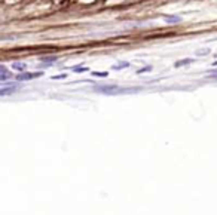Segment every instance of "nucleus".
<instances>
[{
	"label": "nucleus",
	"mask_w": 217,
	"mask_h": 215,
	"mask_svg": "<svg viewBox=\"0 0 217 215\" xmlns=\"http://www.w3.org/2000/svg\"><path fill=\"white\" fill-rule=\"evenodd\" d=\"M42 71H37V73H27V71H24V73H21L16 76V80L18 82H25V80H31V79H36V77H40L42 76Z\"/></svg>",
	"instance_id": "obj_2"
},
{
	"label": "nucleus",
	"mask_w": 217,
	"mask_h": 215,
	"mask_svg": "<svg viewBox=\"0 0 217 215\" xmlns=\"http://www.w3.org/2000/svg\"><path fill=\"white\" fill-rule=\"evenodd\" d=\"M12 68H14V70H18L21 73H24L25 68H27V64H25V62H14V64H12Z\"/></svg>",
	"instance_id": "obj_4"
},
{
	"label": "nucleus",
	"mask_w": 217,
	"mask_h": 215,
	"mask_svg": "<svg viewBox=\"0 0 217 215\" xmlns=\"http://www.w3.org/2000/svg\"><path fill=\"white\" fill-rule=\"evenodd\" d=\"M150 70H152V67H150V65H147V67H143V68H140V70H137V74L147 73V71H150Z\"/></svg>",
	"instance_id": "obj_10"
},
{
	"label": "nucleus",
	"mask_w": 217,
	"mask_h": 215,
	"mask_svg": "<svg viewBox=\"0 0 217 215\" xmlns=\"http://www.w3.org/2000/svg\"><path fill=\"white\" fill-rule=\"evenodd\" d=\"M57 60V56H46V58H42L43 62H52V61Z\"/></svg>",
	"instance_id": "obj_12"
},
{
	"label": "nucleus",
	"mask_w": 217,
	"mask_h": 215,
	"mask_svg": "<svg viewBox=\"0 0 217 215\" xmlns=\"http://www.w3.org/2000/svg\"><path fill=\"white\" fill-rule=\"evenodd\" d=\"M207 54H210V49H199L196 52V55H207Z\"/></svg>",
	"instance_id": "obj_13"
},
{
	"label": "nucleus",
	"mask_w": 217,
	"mask_h": 215,
	"mask_svg": "<svg viewBox=\"0 0 217 215\" xmlns=\"http://www.w3.org/2000/svg\"><path fill=\"white\" fill-rule=\"evenodd\" d=\"M88 68L86 67H81V65H77V67H73V71H76V73H83V71H86Z\"/></svg>",
	"instance_id": "obj_11"
},
{
	"label": "nucleus",
	"mask_w": 217,
	"mask_h": 215,
	"mask_svg": "<svg viewBox=\"0 0 217 215\" xmlns=\"http://www.w3.org/2000/svg\"><path fill=\"white\" fill-rule=\"evenodd\" d=\"M15 92V87L9 86V87H3V89H0V96H5V95H11Z\"/></svg>",
	"instance_id": "obj_6"
},
{
	"label": "nucleus",
	"mask_w": 217,
	"mask_h": 215,
	"mask_svg": "<svg viewBox=\"0 0 217 215\" xmlns=\"http://www.w3.org/2000/svg\"><path fill=\"white\" fill-rule=\"evenodd\" d=\"M192 62H193V60H192V58H184V60L177 61L176 64H174V67L178 68V67H182V65H189V64H192Z\"/></svg>",
	"instance_id": "obj_5"
},
{
	"label": "nucleus",
	"mask_w": 217,
	"mask_h": 215,
	"mask_svg": "<svg viewBox=\"0 0 217 215\" xmlns=\"http://www.w3.org/2000/svg\"><path fill=\"white\" fill-rule=\"evenodd\" d=\"M127 67H129V62H121V64H115V65H113L112 68L119 71V70H122V68H127Z\"/></svg>",
	"instance_id": "obj_7"
},
{
	"label": "nucleus",
	"mask_w": 217,
	"mask_h": 215,
	"mask_svg": "<svg viewBox=\"0 0 217 215\" xmlns=\"http://www.w3.org/2000/svg\"><path fill=\"white\" fill-rule=\"evenodd\" d=\"M2 73H7L6 67H3V65H0V74H2Z\"/></svg>",
	"instance_id": "obj_15"
},
{
	"label": "nucleus",
	"mask_w": 217,
	"mask_h": 215,
	"mask_svg": "<svg viewBox=\"0 0 217 215\" xmlns=\"http://www.w3.org/2000/svg\"><path fill=\"white\" fill-rule=\"evenodd\" d=\"M97 92H101L106 95H119V94H136L140 91V87H122L116 85H106V86H97Z\"/></svg>",
	"instance_id": "obj_1"
},
{
	"label": "nucleus",
	"mask_w": 217,
	"mask_h": 215,
	"mask_svg": "<svg viewBox=\"0 0 217 215\" xmlns=\"http://www.w3.org/2000/svg\"><path fill=\"white\" fill-rule=\"evenodd\" d=\"M164 21L168 22V24H177L182 21V16H177V15H165L164 16Z\"/></svg>",
	"instance_id": "obj_3"
},
{
	"label": "nucleus",
	"mask_w": 217,
	"mask_h": 215,
	"mask_svg": "<svg viewBox=\"0 0 217 215\" xmlns=\"http://www.w3.org/2000/svg\"><path fill=\"white\" fill-rule=\"evenodd\" d=\"M213 65H217V61H216V62H213Z\"/></svg>",
	"instance_id": "obj_16"
},
{
	"label": "nucleus",
	"mask_w": 217,
	"mask_h": 215,
	"mask_svg": "<svg viewBox=\"0 0 217 215\" xmlns=\"http://www.w3.org/2000/svg\"><path fill=\"white\" fill-rule=\"evenodd\" d=\"M92 76H97V77H107L108 73L107 71H92Z\"/></svg>",
	"instance_id": "obj_8"
},
{
	"label": "nucleus",
	"mask_w": 217,
	"mask_h": 215,
	"mask_svg": "<svg viewBox=\"0 0 217 215\" xmlns=\"http://www.w3.org/2000/svg\"><path fill=\"white\" fill-rule=\"evenodd\" d=\"M11 77H12V74L11 73H2L0 74V82L6 80V79H11Z\"/></svg>",
	"instance_id": "obj_9"
},
{
	"label": "nucleus",
	"mask_w": 217,
	"mask_h": 215,
	"mask_svg": "<svg viewBox=\"0 0 217 215\" xmlns=\"http://www.w3.org/2000/svg\"><path fill=\"white\" fill-rule=\"evenodd\" d=\"M66 77H67V74H58V76H54L52 79H54V80H57V79H66Z\"/></svg>",
	"instance_id": "obj_14"
}]
</instances>
